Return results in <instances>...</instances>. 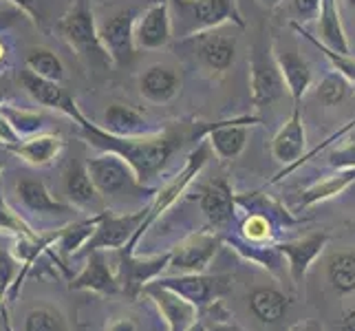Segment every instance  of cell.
Wrapping results in <instances>:
<instances>
[{
	"label": "cell",
	"mask_w": 355,
	"mask_h": 331,
	"mask_svg": "<svg viewBox=\"0 0 355 331\" xmlns=\"http://www.w3.org/2000/svg\"><path fill=\"white\" fill-rule=\"evenodd\" d=\"M87 168L97 192L102 194H117L124 188H128L130 183H139L132 173V168L113 153H104L95 159H89Z\"/></svg>",
	"instance_id": "5bb4252c"
},
{
	"label": "cell",
	"mask_w": 355,
	"mask_h": 331,
	"mask_svg": "<svg viewBox=\"0 0 355 331\" xmlns=\"http://www.w3.org/2000/svg\"><path fill=\"white\" fill-rule=\"evenodd\" d=\"M9 272H11V263L5 254H0V278L7 280L9 278Z\"/></svg>",
	"instance_id": "7bdbcfd3"
},
{
	"label": "cell",
	"mask_w": 355,
	"mask_h": 331,
	"mask_svg": "<svg viewBox=\"0 0 355 331\" xmlns=\"http://www.w3.org/2000/svg\"><path fill=\"white\" fill-rule=\"evenodd\" d=\"M3 148L22 157L24 162H29L33 166H44V164L51 162V159H55V155L64 148V142L60 135L40 133V135H33V137L24 139V142L7 144V146H3Z\"/></svg>",
	"instance_id": "7402d4cb"
},
{
	"label": "cell",
	"mask_w": 355,
	"mask_h": 331,
	"mask_svg": "<svg viewBox=\"0 0 355 331\" xmlns=\"http://www.w3.org/2000/svg\"><path fill=\"white\" fill-rule=\"evenodd\" d=\"M20 16H22V11L18 7H14V9H0V31L14 27V24L20 20Z\"/></svg>",
	"instance_id": "74e56055"
},
{
	"label": "cell",
	"mask_w": 355,
	"mask_h": 331,
	"mask_svg": "<svg viewBox=\"0 0 355 331\" xmlns=\"http://www.w3.org/2000/svg\"><path fill=\"white\" fill-rule=\"evenodd\" d=\"M67 192L69 197L76 201V203H93L97 197V188L89 175V168L87 164H80V162H73L69 173H67Z\"/></svg>",
	"instance_id": "f546056e"
},
{
	"label": "cell",
	"mask_w": 355,
	"mask_h": 331,
	"mask_svg": "<svg viewBox=\"0 0 355 331\" xmlns=\"http://www.w3.org/2000/svg\"><path fill=\"white\" fill-rule=\"evenodd\" d=\"M108 331H137V325H135L132 321H128V318H121V321L113 323Z\"/></svg>",
	"instance_id": "60d3db41"
},
{
	"label": "cell",
	"mask_w": 355,
	"mask_h": 331,
	"mask_svg": "<svg viewBox=\"0 0 355 331\" xmlns=\"http://www.w3.org/2000/svg\"><path fill=\"white\" fill-rule=\"evenodd\" d=\"M318 331H322V329H318Z\"/></svg>",
	"instance_id": "f907efd6"
},
{
	"label": "cell",
	"mask_w": 355,
	"mask_h": 331,
	"mask_svg": "<svg viewBox=\"0 0 355 331\" xmlns=\"http://www.w3.org/2000/svg\"><path fill=\"white\" fill-rule=\"evenodd\" d=\"M18 78H20L22 89L29 93V97L33 102H38V104H42L46 108L62 110V113H67L69 117L73 115V110L78 108V102L60 89V82L46 80V78L38 76V73H33L27 67L18 73Z\"/></svg>",
	"instance_id": "2e32d148"
},
{
	"label": "cell",
	"mask_w": 355,
	"mask_h": 331,
	"mask_svg": "<svg viewBox=\"0 0 355 331\" xmlns=\"http://www.w3.org/2000/svg\"><path fill=\"white\" fill-rule=\"evenodd\" d=\"M0 113L5 115L9 121V126L14 128V133L20 137H33V135H40L46 126V117L38 110H27V108H18L11 104H0Z\"/></svg>",
	"instance_id": "4316f807"
},
{
	"label": "cell",
	"mask_w": 355,
	"mask_h": 331,
	"mask_svg": "<svg viewBox=\"0 0 355 331\" xmlns=\"http://www.w3.org/2000/svg\"><path fill=\"white\" fill-rule=\"evenodd\" d=\"M71 119L80 126V135L91 146L124 159L141 186L173 159L183 144L203 139L214 126L210 121H175V124L159 128L150 135H141V137H117L102 126L93 124L80 108L73 110Z\"/></svg>",
	"instance_id": "6da1fadb"
},
{
	"label": "cell",
	"mask_w": 355,
	"mask_h": 331,
	"mask_svg": "<svg viewBox=\"0 0 355 331\" xmlns=\"http://www.w3.org/2000/svg\"><path fill=\"white\" fill-rule=\"evenodd\" d=\"M181 91V76L168 65H150L139 76V93L153 104L173 102Z\"/></svg>",
	"instance_id": "d6986e66"
},
{
	"label": "cell",
	"mask_w": 355,
	"mask_h": 331,
	"mask_svg": "<svg viewBox=\"0 0 355 331\" xmlns=\"http://www.w3.org/2000/svg\"><path fill=\"white\" fill-rule=\"evenodd\" d=\"M259 3H261L265 9H274V7H278L280 3H283V0H259Z\"/></svg>",
	"instance_id": "f6af8a7d"
},
{
	"label": "cell",
	"mask_w": 355,
	"mask_h": 331,
	"mask_svg": "<svg viewBox=\"0 0 355 331\" xmlns=\"http://www.w3.org/2000/svg\"><path fill=\"white\" fill-rule=\"evenodd\" d=\"M168 5L175 38L179 40H188L225 24H236L239 29L245 27L236 0H168Z\"/></svg>",
	"instance_id": "7a4b0ae2"
},
{
	"label": "cell",
	"mask_w": 355,
	"mask_h": 331,
	"mask_svg": "<svg viewBox=\"0 0 355 331\" xmlns=\"http://www.w3.org/2000/svg\"><path fill=\"white\" fill-rule=\"evenodd\" d=\"M24 67L31 69L33 73L46 78V80H53V82H62L64 80V65L51 49L46 46H33L31 51L24 58Z\"/></svg>",
	"instance_id": "f1b7e54d"
},
{
	"label": "cell",
	"mask_w": 355,
	"mask_h": 331,
	"mask_svg": "<svg viewBox=\"0 0 355 331\" xmlns=\"http://www.w3.org/2000/svg\"><path fill=\"white\" fill-rule=\"evenodd\" d=\"M355 183V168H349V170H338L336 175L331 177H324L320 181L311 183L309 188H304L300 192V199H298V205L300 207H309V205H315V203H322V201H329L342 194L347 188H351Z\"/></svg>",
	"instance_id": "cb8c5ba5"
},
{
	"label": "cell",
	"mask_w": 355,
	"mask_h": 331,
	"mask_svg": "<svg viewBox=\"0 0 355 331\" xmlns=\"http://www.w3.org/2000/svg\"><path fill=\"white\" fill-rule=\"evenodd\" d=\"M194 46V56L199 58L203 69L210 73H225L236 60V35H230L223 31V27L203 31L188 38Z\"/></svg>",
	"instance_id": "ba28073f"
},
{
	"label": "cell",
	"mask_w": 355,
	"mask_h": 331,
	"mask_svg": "<svg viewBox=\"0 0 355 331\" xmlns=\"http://www.w3.org/2000/svg\"><path fill=\"white\" fill-rule=\"evenodd\" d=\"M9 62H11V51H9L7 42L0 38V73H5V69L9 67Z\"/></svg>",
	"instance_id": "ab89813d"
},
{
	"label": "cell",
	"mask_w": 355,
	"mask_h": 331,
	"mask_svg": "<svg viewBox=\"0 0 355 331\" xmlns=\"http://www.w3.org/2000/svg\"><path fill=\"white\" fill-rule=\"evenodd\" d=\"M150 3H168V0H150Z\"/></svg>",
	"instance_id": "681fc988"
},
{
	"label": "cell",
	"mask_w": 355,
	"mask_h": 331,
	"mask_svg": "<svg viewBox=\"0 0 355 331\" xmlns=\"http://www.w3.org/2000/svg\"><path fill=\"white\" fill-rule=\"evenodd\" d=\"M329 283L340 294H355V252H338L327 265Z\"/></svg>",
	"instance_id": "83f0119b"
},
{
	"label": "cell",
	"mask_w": 355,
	"mask_h": 331,
	"mask_svg": "<svg viewBox=\"0 0 355 331\" xmlns=\"http://www.w3.org/2000/svg\"><path fill=\"white\" fill-rule=\"evenodd\" d=\"M135 24H137V11L135 9H121L100 24L102 46L117 67L126 65L132 58L135 49H137V44H135Z\"/></svg>",
	"instance_id": "52a82bcc"
},
{
	"label": "cell",
	"mask_w": 355,
	"mask_h": 331,
	"mask_svg": "<svg viewBox=\"0 0 355 331\" xmlns=\"http://www.w3.org/2000/svg\"><path fill=\"white\" fill-rule=\"evenodd\" d=\"M250 309L265 325H274L285 318L289 309V298L276 287H259L250 294Z\"/></svg>",
	"instance_id": "d4e9b609"
},
{
	"label": "cell",
	"mask_w": 355,
	"mask_h": 331,
	"mask_svg": "<svg viewBox=\"0 0 355 331\" xmlns=\"http://www.w3.org/2000/svg\"><path fill=\"white\" fill-rule=\"evenodd\" d=\"M157 285L173 289L179 296L190 300L194 307H210L223 296L230 287V276H212V274H177L168 278H159Z\"/></svg>",
	"instance_id": "8992f818"
},
{
	"label": "cell",
	"mask_w": 355,
	"mask_h": 331,
	"mask_svg": "<svg viewBox=\"0 0 355 331\" xmlns=\"http://www.w3.org/2000/svg\"><path fill=\"white\" fill-rule=\"evenodd\" d=\"M58 33L64 42L76 49L78 56L89 65L113 62L100 40V24L95 22V11L91 0H73V5L64 11V16L55 22Z\"/></svg>",
	"instance_id": "3957f363"
},
{
	"label": "cell",
	"mask_w": 355,
	"mask_h": 331,
	"mask_svg": "<svg viewBox=\"0 0 355 331\" xmlns=\"http://www.w3.org/2000/svg\"><path fill=\"white\" fill-rule=\"evenodd\" d=\"M320 7H322V0H291L289 3L293 22H298V24H307L313 18H318Z\"/></svg>",
	"instance_id": "d590c367"
},
{
	"label": "cell",
	"mask_w": 355,
	"mask_h": 331,
	"mask_svg": "<svg viewBox=\"0 0 355 331\" xmlns=\"http://www.w3.org/2000/svg\"><path fill=\"white\" fill-rule=\"evenodd\" d=\"M146 214L148 210L137 212V214H111V212H104L102 217H97V226L93 237L87 241V248L89 250H115L121 248L132 241V237L137 235L139 226L144 223Z\"/></svg>",
	"instance_id": "8fae6325"
},
{
	"label": "cell",
	"mask_w": 355,
	"mask_h": 331,
	"mask_svg": "<svg viewBox=\"0 0 355 331\" xmlns=\"http://www.w3.org/2000/svg\"><path fill=\"white\" fill-rule=\"evenodd\" d=\"M207 331H241V329H239V327H234V325H216V327L207 329Z\"/></svg>",
	"instance_id": "ee69618b"
},
{
	"label": "cell",
	"mask_w": 355,
	"mask_h": 331,
	"mask_svg": "<svg viewBox=\"0 0 355 331\" xmlns=\"http://www.w3.org/2000/svg\"><path fill=\"white\" fill-rule=\"evenodd\" d=\"M210 155H212V148H210V144H207V139L203 137V142L194 148L190 155H188V159H186V164H183V168L179 170V173L170 179L166 186L159 190L157 194H155V201H153V205L148 207V214H146V219H144V223L139 226V230H137V235L132 237V241H130V245L137 241L146 230L150 228V223H155V221L162 217L170 205H173L183 192L188 190V186L192 183V179L197 177L201 170L205 168V164H207V159H210Z\"/></svg>",
	"instance_id": "5b68a950"
},
{
	"label": "cell",
	"mask_w": 355,
	"mask_h": 331,
	"mask_svg": "<svg viewBox=\"0 0 355 331\" xmlns=\"http://www.w3.org/2000/svg\"><path fill=\"white\" fill-rule=\"evenodd\" d=\"M148 296L155 300L159 314L166 318L168 331H188L197 323L199 307H194L190 300H186L173 289H166L162 285H155L148 289Z\"/></svg>",
	"instance_id": "e0dca14e"
},
{
	"label": "cell",
	"mask_w": 355,
	"mask_h": 331,
	"mask_svg": "<svg viewBox=\"0 0 355 331\" xmlns=\"http://www.w3.org/2000/svg\"><path fill=\"white\" fill-rule=\"evenodd\" d=\"M188 331H207V329H205V325H203V323H199V321H197V323H194Z\"/></svg>",
	"instance_id": "bcb514c9"
},
{
	"label": "cell",
	"mask_w": 355,
	"mask_h": 331,
	"mask_svg": "<svg viewBox=\"0 0 355 331\" xmlns=\"http://www.w3.org/2000/svg\"><path fill=\"white\" fill-rule=\"evenodd\" d=\"M241 232L245 241L250 243H259V245H265L267 241H272L274 237V230H272V219L261 214V212H252L248 219L243 221L241 226Z\"/></svg>",
	"instance_id": "836d02e7"
},
{
	"label": "cell",
	"mask_w": 355,
	"mask_h": 331,
	"mask_svg": "<svg viewBox=\"0 0 355 331\" xmlns=\"http://www.w3.org/2000/svg\"><path fill=\"white\" fill-rule=\"evenodd\" d=\"M304 148H307V130H304L300 104H293L291 117L285 121L283 126H280V130L274 135V139H272L274 159L280 164H287V168L280 170L274 181H278L280 177H285L289 170H293L298 166V162L304 155Z\"/></svg>",
	"instance_id": "30bf717a"
},
{
	"label": "cell",
	"mask_w": 355,
	"mask_h": 331,
	"mask_svg": "<svg viewBox=\"0 0 355 331\" xmlns=\"http://www.w3.org/2000/svg\"><path fill=\"white\" fill-rule=\"evenodd\" d=\"M340 331H355V309H351L340 323Z\"/></svg>",
	"instance_id": "b9f144b4"
},
{
	"label": "cell",
	"mask_w": 355,
	"mask_h": 331,
	"mask_svg": "<svg viewBox=\"0 0 355 331\" xmlns=\"http://www.w3.org/2000/svg\"><path fill=\"white\" fill-rule=\"evenodd\" d=\"M27 331H64L55 321V316L49 312H33L27 318Z\"/></svg>",
	"instance_id": "8d00e7d4"
},
{
	"label": "cell",
	"mask_w": 355,
	"mask_h": 331,
	"mask_svg": "<svg viewBox=\"0 0 355 331\" xmlns=\"http://www.w3.org/2000/svg\"><path fill=\"white\" fill-rule=\"evenodd\" d=\"M102 128L111 135H117V137H141V135H150L159 130L157 126L150 124V119L146 117L141 110L132 108L128 104H119V102L106 108Z\"/></svg>",
	"instance_id": "ffe728a7"
},
{
	"label": "cell",
	"mask_w": 355,
	"mask_h": 331,
	"mask_svg": "<svg viewBox=\"0 0 355 331\" xmlns=\"http://www.w3.org/2000/svg\"><path fill=\"white\" fill-rule=\"evenodd\" d=\"M318 35H320L322 44H327L329 49L340 53H351L349 46V38L345 31V24H342V16H340V7L338 0H322L320 14H318Z\"/></svg>",
	"instance_id": "603a6c76"
},
{
	"label": "cell",
	"mask_w": 355,
	"mask_h": 331,
	"mask_svg": "<svg viewBox=\"0 0 355 331\" xmlns=\"http://www.w3.org/2000/svg\"><path fill=\"white\" fill-rule=\"evenodd\" d=\"M259 121L261 119L254 117V115L214 121V126L210 128V133L205 135V139L218 159L230 162V159H236L245 151V146H248V137H250L248 124L252 126V124H259Z\"/></svg>",
	"instance_id": "4fadbf2b"
},
{
	"label": "cell",
	"mask_w": 355,
	"mask_h": 331,
	"mask_svg": "<svg viewBox=\"0 0 355 331\" xmlns=\"http://www.w3.org/2000/svg\"><path fill=\"white\" fill-rule=\"evenodd\" d=\"M11 3H14V7H18L24 16H29L35 24L40 22V14L35 11V3H38V0H11Z\"/></svg>",
	"instance_id": "f35d334b"
},
{
	"label": "cell",
	"mask_w": 355,
	"mask_h": 331,
	"mask_svg": "<svg viewBox=\"0 0 355 331\" xmlns=\"http://www.w3.org/2000/svg\"><path fill=\"white\" fill-rule=\"evenodd\" d=\"M199 205L214 228H225L232 223V219H234L236 194L232 192L227 179H214L201 190Z\"/></svg>",
	"instance_id": "ac0fdd59"
},
{
	"label": "cell",
	"mask_w": 355,
	"mask_h": 331,
	"mask_svg": "<svg viewBox=\"0 0 355 331\" xmlns=\"http://www.w3.org/2000/svg\"><path fill=\"white\" fill-rule=\"evenodd\" d=\"M76 287H91V289H97V291H115L117 289L115 278H113L111 272H108V265H106L102 254H93L91 256L89 267L84 269L82 276L78 278Z\"/></svg>",
	"instance_id": "1f68e13d"
},
{
	"label": "cell",
	"mask_w": 355,
	"mask_h": 331,
	"mask_svg": "<svg viewBox=\"0 0 355 331\" xmlns=\"http://www.w3.org/2000/svg\"><path fill=\"white\" fill-rule=\"evenodd\" d=\"M18 194L24 201V205L31 207L33 212H67L69 207L51 197L42 181L35 179H22L18 183Z\"/></svg>",
	"instance_id": "484cf974"
},
{
	"label": "cell",
	"mask_w": 355,
	"mask_h": 331,
	"mask_svg": "<svg viewBox=\"0 0 355 331\" xmlns=\"http://www.w3.org/2000/svg\"><path fill=\"white\" fill-rule=\"evenodd\" d=\"M345 3H347L349 7H353V9H355V0H345Z\"/></svg>",
	"instance_id": "c3c4849f"
},
{
	"label": "cell",
	"mask_w": 355,
	"mask_h": 331,
	"mask_svg": "<svg viewBox=\"0 0 355 331\" xmlns=\"http://www.w3.org/2000/svg\"><path fill=\"white\" fill-rule=\"evenodd\" d=\"M291 29L296 31V33H300L302 38H307L318 51L320 53H324V58L331 62V67L338 71V73H342L349 82H355V58L351 56V53H340V51H334V49H329L327 44H322L320 40L315 38V35H311L307 29L302 27V24H298V22H291Z\"/></svg>",
	"instance_id": "4dcf8cb0"
},
{
	"label": "cell",
	"mask_w": 355,
	"mask_h": 331,
	"mask_svg": "<svg viewBox=\"0 0 355 331\" xmlns=\"http://www.w3.org/2000/svg\"><path fill=\"white\" fill-rule=\"evenodd\" d=\"M327 243H329L327 232H313V235H307L302 239L285 241L278 245V252L287 259L293 283H300V280L307 276L309 267L315 263L318 256L324 252Z\"/></svg>",
	"instance_id": "9a60e30c"
},
{
	"label": "cell",
	"mask_w": 355,
	"mask_h": 331,
	"mask_svg": "<svg viewBox=\"0 0 355 331\" xmlns=\"http://www.w3.org/2000/svg\"><path fill=\"white\" fill-rule=\"evenodd\" d=\"M287 84L276 62V46L272 40H261L252 46L250 56V93L252 104L265 108L285 95Z\"/></svg>",
	"instance_id": "277c9868"
},
{
	"label": "cell",
	"mask_w": 355,
	"mask_h": 331,
	"mask_svg": "<svg viewBox=\"0 0 355 331\" xmlns=\"http://www.w3.org/2000/svg\"><path fill=\"white\" fill-rule=\"evenodd\" d=\"M349 89H351V82L345 76H342V73H338L334 69V71H329L320 82H318L315 95H318V100H320L322 104L336 106V104L347 100Z\"/></svg>",
	"instance_id": "d6a6232c"
},
{
	"label": "cell",
	"mask_w": 355,
	"mask_h": 331,
	"mask_svg": "<svg viewBox=\"0 0 355 331\" xmlns=\"http://www.w3.org/2000/svg\"><path fill=\"white\" fill-rule=\"evenodd\" d=\"M340 146L329 151V164L336 170H349L355 168V133H345L340 137Z\"/></svg>",
	"instance_id": "e575fe53"
},
{
	"label": "cell",
	"mask_w": 355,
	"mask_h": 331,
	"mask_svg": "<svg viewBox=\"0 0 355 331\" xmlns=\"http://www.w3.org/2000/svg\"><path fill=\"white\" fill-rule=\"evenodd\" d=\"M218 248H221L218 235H210V232L192 235L173 250L168 267H173L177 274H201L216 256Z\"/></svg>",
	"instance_id": "9c48e42d"
},
{
	"label": "cell",
	"mask_w": 355,
	"mask_h": 331,
	"mask_svg": "<svg viewBox=\"0 0 355 331\" xmlns=\"http://www.w3.org/2000/svg\"><path fill=\"white\" fill-rule=\"evenodd\" d=\"M276 62L285 78L287 93L291 95L293 104H300L313 82V71L309 62L300 53L291 51V49H285V51H278L276 49Z\"/></svg>",
	"instance_id": "44dd1931"
},
{
	"label": "cell",
	"mask_w": 355,
	"mask_h": 331,
	"mask_svg": "<svg viewBox=\"0 0 355 331\" xmlns=\"http://www.w3.org/2000/svg\"><path fill=\"white\" fill-rule=\"evenodd\" d=\"M175 38L173 31V16H170L168 3H150V7L139 16L135 24V44L144 51H157V49L168 46Z\"/></svg>",
	"instance_id": "7c38bea8"
},
{
	"label": "cell",
	"mask_w": 355,
	"mask_h": 331,
	"mask_svg": "<svg viewBox=\"0 0 355 331\" xmlns=\"http://www.w3.org/2000/svg\"><path fill=\"white\" fill-rule=\"evenodd\" d=\"M0 104H5V91L0 89Z\"/></svg>",
	"instance_id": "7dc6e473"
}]
</instances>
